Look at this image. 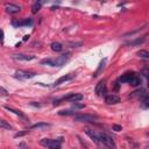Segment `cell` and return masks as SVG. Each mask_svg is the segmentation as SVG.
Returning a JSON list of instances; mask_svg holds the SVG:
<instances>
[{"label": "cell", "instance_id": "cell-11", "mask_svg": "<svg viewBox=\"0 0 149 149\" xmlns=\"http://www.w3.org/2000/svg\"><path fill=\"white\" fill-rule=\"evenodd\" d=\"M85 134L89 136V138L94 142V143H97L98 146H99V140H98V133L97 132H94V131H92V129H89V128H86L85 129Z\"/></svg>", "mask_w": 149, "mask_h": 149}, {"label": "cell", "instance_id": "cell-2", "mask_svg": "<svg viewBox=\"0 0 149 149\" xmlns=\"http://www.w3.org/2000/svg\"><path fill=\"white\" fill-rule=\"evenodd\" d=\"M98 140H99V146H104L107 148H115V143L114 140L112 139V136L104 132L98 133Z\"/></svg>", "mask_w": 149, "mask_h": 149}, {"label": "cell", "instance_id": "cell-23", "mask_svg": "<svg viewBox=\"0 0 149 149\" xmlns=\"http://www.w3.org/2000/svg\"><path fill=\"white\" fill-rule=\"evenodd\" d=\"M0 128H5V129H13V127H12L9 123L5 120H0Z\"/></svg>", "mask_w": 149, "mask_h": 149}, {"label": "cell", "instance_id": "cell-9", "mask_svg": "<svg viewBox=\"0 0 149 149\" xmlns=\"http://www.w3.org/2000/svg\"><path fill=\"white\" fill-rule=\"evenodd\" d=\"M5 9H6L7 13H9V14H16V13H19V12L21 11V7L15 5V4H11L9 3V4L5 5Z\"/></svg>", "mask_w": 149, "mask_h": 149}, {"label": "cell", "instance_id": "cell-31", "mask_svg": "<svg viewBox=\"0 0 149 149\" xmlns=\"http://www.w3.org/2000/svg\"><path fill=\"white\" fill-rule=\"evenodd\" d=\"M83 107H84L83 104H80V105L77 104V103H74V104H73V108H83Z\"/></svg>", "mask_w": 149, "mask_h": 149}, {"label": "cell", "instance_id": "cell-14", "mask_svg": "<svg viewBox=\"0 0 149 149\" xmlns=\"http://www.w3.org/2000/svg\"><path fill=\"white\" fill-rule=\"evenodd\" d=\"M135 76V73L134 72H131V73H125V74H122V76L119 78V82L120 83H129L131 79Z\"/></svg>", "mask_w": 149, "mask_h": 149}, {"label": "cell", "instance_id": "cell-30", "mask_svg": "<svg viewBox=\"0 0 149 149\" xmlns=\"http://www.w3.org/2000/svg\"><path fill=\"white\" fill-rule=\"evenodd\" d=\"M70 45L72 48H77L78 45H82V42H74V43H70Z\"/></svg>", "mask_w": 149, "mask_h": 149}, {"label": "cell", "instance_id": "cell-1", "mask_svg": "<svg viewBox=\"0 0 149 149\" xmlns=\"http://www.w3.org/2000/svg\"><path fill=\"white\" fill-rule=\"evenodd\" d=\"M69 61V55H61L56 58H44L41 61L42 65H49V67H62Z\"/></svg>", "mask_w": 149, "mask_h": 149}, {"label": "cell", "instance_id": "cell-24", "mask_svg": "<svg viewBox=\"0 0 149 149\" xmlns=\"http://www.w3.org/2000/svg\"><path fill=\"white\" fill-rule=\"evenodd\" d=\"M21 24H22V27L23 26H33V20L32 19H23V20H21Z\"/></svg>", "mask_w": 149, "mask_h": 149}, {"label": "cell", "instance_id": "cell-15", "mask_svg": "<svg viewBox=\"0 0 149 149\" xmlns=\"http://www.w3.org/2000/svg\"><path fill=\"white\" fill-rule=\"evenodd\" d=\"M51 125L50 123H47V122H39V123H34V125L30 126V129H43V128H48L50 127Z\"/></svg>", "mask_w": 149, "mask_h": 149}, {"label": "cell", "instance_id": "cell-29", "mask_svg": "<svg viewBox=\"0 0 149 149\" xmlns=\"http://www.w3.org/2000/svg\"><path fill=\"white\" fill-rule=\"evenodd\" d=\"M121 129H122V127L119 126V125H114V126H113V131H115V132H120Z\"/></svg>", "mask_w": 149, "mask_h": 149}, {"label": "cell", "instance_id": "cell-7", "mask_svg": "<svg viewBox=\"0 0 149 149\" xmlns=\"http://www.w3.org/2000/svg\"><path fill=\"white\" fill-rule=\"evenodd\" d=\"M105 103L107 105H115L120 103V97L118 94H106L105 96Z\"/></svg>", "mask_w": 149, "mask_h": 149}, {"label": "cell", "instance_id": "cell-22", "mask_svg": "<svg viewBox=\"0 0 149 149\" xmlns=\"http://www.w3.org/2000/svg\"><path fill=\"white\" fill-rule=\"evenodd\" d=\"M5 108H6L7 111H9V112H13L14 114H16V115H19V117H21V118H24V115H23V113H22L21 111L14 109V108H12V107H9V106H5Z\"/></svg>", "mask_w": 149, "mask_h": 149}, {"label": "cell", "instance_id": "cell-16", "mask_svg": "<svg viewBox=\"0 0 149 149\" xmlns=\"http://www.w3.org/2000/svg\"><path fill=\"white\" fill-rule=\"evenodd\" d=\"M41 6H42L41 0H35L34 4H33V6H32V13H33V14H36L37 12L41 9Z\"/></svg>", "mask_w": 149, "mask_h": 149}, {"label": "cell", "instance_id": "cell-3", "mask_svg": "<svg viewBox=\"0 0 149 149\" xmlns=\"http://www.w3.org/2000/svg\"><path fill=\"white\" fill-rule=\"evenodd\" d=\"M62 142H63V138L59 139H42L40 141V144L45 148L50 149H59L62 147Z\"/></svg>", "mask_w": 149, "mask_h": 149}, {"label": "cell", "instance_id": "cell-20", "mask_svg": "<svg viewBox=\"0 0 149 149\" xmlns=\"http://www.w3.org/2000/svg\"><path fill=\"white\" fill-rule=\"evenodd\" d=\"M50 47L54 51H62L63 50V45H62V43H59V42H53L50 44Z\"/></svg>", "mask_w": 149, "mask_h": 149}, {"label": "cell", "instance_id": "cell-13", "mask_svg": "<svg viewBox=\"0 0 149 149\" xmlns=\"http://www.w3.org/2000/svg\"><path fill=\"white\" fill-rule=\"evenodd\" d=\"M146 40H147V36H143V37H138V39H135V40H133V41H129V42L125 43V45H131V47H133V45H140V44L144 43V42H146Z\"/></svg>", "mask_w": 149, "mask_h": 149}, {"label": "cell", "instance_id": "cell-32", "mask_svg": "<svg viewBox=\"0 0 149 149\" xmlns=\"http://www.w3.org/2000/svg\"><path fill=\"white\" fill-rule=\"evenodd\" d=\"M142 74H143L144 77H147V76H148V69H147V68H144V69L142 70Z\"/></svg>", "mask_w": 149, "mask_h": 149}, {"label": "cell", "instance_id": "cell-8", "mask_svg": "<svg viewBox=\"0 0 149 149\" xmlns=\"http://www.w3.org/2000/svg\"><path fill=\"white\" fill-rule=\"evenodd\" d=\"M65 102H70V103H78L83 99V94L82 93H70L67 97L63 98Z\"/></svg>", "mask_w": 149, "mask_h": 149}, {"label": "cell", "instance_id": "cell-33", "mask_svg": "<svg viewBox=\"0 0 149 149\" xmlns=\"http://www.w3.org/2000/svg\"><path fill=\"white\" fill-rule=\"evenodd\" d=\"M28 39H29V36H28V35H26V36L23 37V41H26V40H28Z\"/></svg>", "mask_w": 149, "mask_h": 149}, {"label": "cell", "instance_id": "cell-5", "mask_svg": "<svg viewBox=\"0 0 149 149\" xmlns=\"http://www.w3.org/2000/svg\"><path fill=\"white\" fill-rule=\"evenodd\" d=\"M94 93L98 97H105L107 93V88H106V80H100L94 88Z\"/></svg>", "mask_w": 149, "mask_h": 149}, {"label": "cell", "instance_id": "cell-4", "mask_svg": "<svg viewBox=\"0 0 149 149\" xmlns=\"http://www.w3.org/2000/svg\"><path fill=\"white\" fill-rule=\"evenodd\" d=\"M98 117L92 114H74V121L77 122H97Z\"/></svg>", "mask_w": 149, "mask_h": 149}, {"label": "cell", "instance_id": "cell-10", "mask_svg": "<svg viewBox=\"0 0 149 149\" xmlns=\"http://www.w3.org/2000/svg\"><path fill=\"white\" fill-rule=\"evenodd\" d=\"M74 78V74L72 73H69V74H64V76H62L59 77L55 83H54V86H59L61 84H63V83H67L69 80H72Z\"/></svg>", "mask_w": 149, "mask_h": 149}, {"label": "cell", "instance_id": "cell-28", "mask_svg": "<svg viewBox=\"0 0 149 149\" xmlns=\"http://www.w3.org/2000/svg\"><path fill=\"white\" fill-rule=\"evenodd\" d=\"M27 133H28V131H24V132H19V133H16V134L14 135V138H19V136H22V135L27 134Z\"/></svg>", "mask_w": 149, "mask_h": 149}, {"label": "cell", "instance_id": "cell-26", "mask_svg": "<svg viewBox=\"0 0 149 149\" xmlns=\"http://www.w3.org/2000/svg\"><path fill=\"white\" fill-rule=\"evenodd\" d=\"M138 56L147 59V58H149V53L147 50H140V51H138Z\"/></svg>", "mask_w": 149, "mask_h": 149}, {"label": "cell", "instance_id": "cell-27", "mask_svg": "<svg viewBox=\"0 0 149 149\" xmlns=\"http://www.w3.org/2000/svg\"><path fill=\"white\" fill-rule=\"evenodd\" d=\"M0 43H1V45H4V32L0 29Z\"/></svg>", "mask_w": 149, "mask_h": 149}, {"label": "cell", "instance_id": "cell-17", "mask_svg": "<svg viewBox=\"0 0 149 149\" xmlns=\"http://www.w3.org/2000/svg\"><path fill=\"white\" fill-rule=\"evenodd\" d=\"M128 84H131L132 86H134V88H136V86H140V85H141V78L138 77V76L135 74V76L131 79V82H129Z\"/></svg>", "mask_w": 149, "mask_h": 149}, {"label": "cell", "instance_id": "cell-12", "mask_svg": "<svg viewBox=\"0 0 149 149\" xmlns=\"http://www.w3.org/2000/svg\"><path fill=\"white\" fill-rule=\"evenodd\" d=\"M13 58L14 59H18V61H33L35 59V56L34 55H24V54H15L13 55Z\"/></svg>", "mask_w": 149, "mask_h": 149}, {"label": "cell", "instance_id": "cell-18", "mask_svg": "<svg viewBox=\"0 0 149 149\" xmlns=\"http://www.w3.org/2000/svg\"><path fill=\"white\" fill-rule=\"evenodd\" d=\"M146 93H147V91L141 88V89H139V90L132 92V93H131V97H132V98H135V97H139V98H140V97H142V96L146 94Z\"/></svg>", "mask_w": 149, "mask_h": 149}, {"label": "cell", "instance_id": "cell-19", "mask_svg": "<svg viewBox=\"0 0 149 149\" xmlns=\"http://www.w3.org/2000/svg\"><path fill=\"white\" fill-rule=\"evenodd\" d=\"M105 64H106V59H103L100 63H99V67H98V69H97V71L94 72V74H93V77H97L99 73H100L103 70H104V68H105Z\"/></svg>", "mask_w": 149, "mask_h": 149}, {"label": "cell", "instance_id": "cell-6", "mask_svg": "<svg viewBox=\"0 0 149 149\" xmlns=\"http://www.w3.org/2000/svg\"><path fill=\"white\" fill-rule=\"evenodd\" d=\"M35 72H32V71H24V70H18L15 71V74L14 77L18 78V79H30L33 77H35Z\"/></svg>", "mask_w": 149, "mask_h": 149}, {"label": "cell", "instance_id": "cell-25", "mask_svg": "<svg viewBox=\"0 0 149 149\" xmlns=\"http://www.w3.org/2000/svg\"><path fill=\"white\" fill-rule=\"evenodd\" d=\"M58 114L59 115H74L76 114V112L74 111H59Z\"/></svg>", "mask_w": 149, "mask_h": 149}, {"label": "cell", "instance_id": "cell-21", "mask_svg": "<svg viewBox=\"0 0 149 149\" xmlns=\"http://www.w3.org/2000/svg\"><path fill=\"white\" fill-rule=\"evenodd\" d=\"M140 102H141V105L143 108H147L148 107V94H143L142 97H140Z\"/></svg>", "mask_w": 149, "mask_h": 149}]
</instances>
